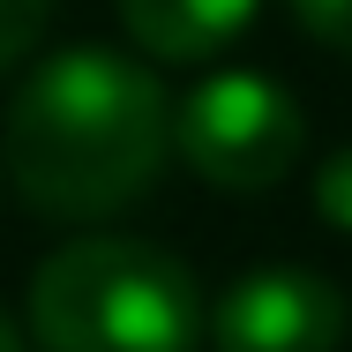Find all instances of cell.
<instances>
[{
  "mask_svg": "<svg viewBox=\"0 0 352 352\" xmlns=\"http://www.w3.org/2000/svg\"><path fill=\"white\" fill-rule=\"evenodd\" d=\"M0 180H8V165H0Z\"/></svg>",
  "mask_w": 352,
  "mask_h": 352,
  "instance_id": "30bf717a",
  "label": "cell"
},
{
  "mask_svg": "<svg viewBox=\"0 0 352 352\" xmlns=\"http://www.w3.org/2000/svg\"><path fill=\"white\" fill-rule=\"evenodd\" d=\"M338 338H345L338 285L315 278V270H292V263L248 270L210 307L217 352H338Z\"/></svg>",
  "mask_w": 352,
  "mask_h": 352,
  "instance_id": "277c9868",
  "label": "cell"
},
{
  "mask_svg": "<svg viewBox=\"0 0 352 352\" xmlns=\"http://www.w3.org/2000/svg\"><path fill=\"white\" fill-rule=\"evenodd\" d=\"M300 142H307L300 98L285 90L278 75H255V68H225V75L195 82L173 105V150L217 195H263V188H278L285 173L300 165Z\"/></svg>",
  "mask_w": 352,
  "mask_h": 352,
  "instance_id": "3957f363",
  "label": "cell"
},
{
  "mask_svg": "<svg viewBox=\"0 0 352 352\" xmlns=\"http://www.w3.org/2000/svg\"><path fill=\"white\" fill-rule=\"evenodd\" d=\"M53 23V0H0V75L15 60H30V45L45 38Z\"/></svg>",
  "mask_w": 352,
  "mask_h": 352,
  "instance_id": "8992f818",
  "label": "cell"
},
{
  "mask_svg": "<svg viewBox=\"0 0 352 352\" xmlns=\"http://www.w3.org/2000/svg\"><path fill=\"white\" fill-rule=\"evenodd\" d=\"M0 352H30V338L15 330V315H8V307H0Z\"/></svg>",
  "mask_w": 352,
  "mask_h": 352,
  "instance_id": "9c48e42d",
  "label": "cell"
},
{
  "mask_svg": "<svg viewBox=\"0 0 352 352\" xmlns=\"http://www.w3.org/2000/svg\"><path fill=\"white\" fill-rule=\"evenodd\" d=\"M263 0H120V23L150 60H217L248 23H255Z\"/></svg>",
  "mask_w": 352,
  "mask_h": 352,
  "instance_id": "5b68a950",
  "label": "cell"
},
{
  "mask_svg": "<svg viewBox=\"0 0 352 352\" xmlns=\"http://www.w3.org/2000/svg\"><path fill=\"white\" fill-rule=\"evenodd\" d=\"M165 157H173V98L142 60L113 45H68L38 60L8 105L0 165L30 210L60 225H90L142 203Z\"/></svg>",
  "mask_w": 352,
  "mask_h": 352,
  "instance_id": "6da1fadb",
  "label": "cell"
},
{
  "mask_svg": "<svg viewBox=\"0 0 352 352\" xmlns=\"http://www.w3.org/2000/svg\"><path fill=\"white\" fill-rule=\"evenodd\" d=\"M292 15H300L307 38H322L330 53H352V0H292Z\"/></svg>",
  "mask_w": 352,
  "mask_h": 352,
  "instance_id": "ba28073f",
  "label": "cell"
},
{
  "mask_svg": "<svg viewBox=\"0 0 352 352\" xmlns=\"http://www.w3.org/2000/svg\"><path fill=\"white\" fill-rule=\"evenodd\" d=\"M315 210H322V225L352 232V142L315 165Z\"/></svg>",
  "mask_w": 352,
  "mask_h": 352,
  "instance_id": "52a82bcc",
  "label": "cell"
},
{
  "mask_svg": "<svg viewBox=\"0 0 352 352\" xmlns=\"http://www.w3.org/2000/svg\"><path fill=\"white\" fill-rule=\"evenodd\" d=\"M210 330L203 292L180 255L90 232L38 263L30 278V345L38 352H195Z\"/></svg>",
  "mask_w": 352,
  "mask_h": 352,
  "instance_id": "7a4b0ae2",
  "label": "cell"
}]
</instances>
